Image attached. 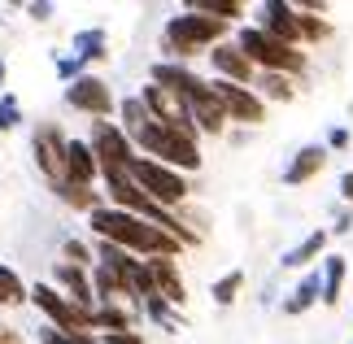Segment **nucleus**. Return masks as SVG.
<instances>
[{"label":"nucleus","mask_w":353,"mask_h":344,"mask_svg":"<svg viewBox=\"0 0 353 344\" xmlns=\"http://www.w3.org/2000/svg\"><path fill=\"white\" fill-rule=\"evenodd\" d=\"M74 57H79V61H101V57H110V39H105L101 26H92V31H79V35H74Z\"/></svg>","instance_id":"5701e85b"},{"label":"nucleus","mask_w":353,"mask_h":344,"mask_svg":"<svg viewBox=\"0 0 353 344\" xmlns=\"http://www.w3.org/2000/svg\"><path fill=\"white\" fill-rule=\"evenodd\" d=\"M345 270H349V261H345L341 253L323 257V305H336V301H341V287H345Z\"/></svg>","instance_id":"4be33fe9"},{"label":"nucleus","mask_w":353,"mask_h":344,"mask_svg":"<svg viewBox=\"0 0 353 344\" xmlns=\"http://www.w3.org/2000/svg\"><path fill=\"white\" fill-rule=\"evenodd\" d=\"M57 74L74 83V79H83V61H79V57H61V61H57Z\"/></svg>","instance_id":"f704fd0d"},{"label":"nucleus","mask_w":353,"mask_h":344,"mask_svg":"<svg viewBox=\"0 0 353 344\" xmlns=\"http://www.w3.org/2000/svg\"><path fill=\"white\" fill-rule=\"evenodd\" d=\"M22 122V105L18 96H0V131H13Z\"/></svg>","instance_id":"2f4dec72"},{"label":"nucleus","mask_w":353,"mask_h":344,"mask_svg":"<svg viewBox=\"0 0 353 344\" xmlns=\"http://www.w3.org/2000/svg\"><path fill=\"white\" fill-rule=\"evenodd\" d=\"M341 196H345V201H353V170L341 179Z\"/></svg>","instance_id":"58836bf2"},{"label":"nucleus","mask_w":353,"mask_h":344,"mask_svg":"<svg viewBox=\"0 0 353 344\" xmlns=\"http://www.w3.org/2000/svg\"><path fill=\"white\" fill-rule=\"evenodd\" d=\"M65 261H70V266H79V270H88L92 266V249L83 240H65Z\"/></svg>","instance_id":"72a5a7b5"},{"label":"nucleus","mask_w":353,"mask_h":344,"mask_svg":"<svg viewBox=\"0 0 353 344\" xmlns=\"http://www.w3.org/2000/svg\"><path fill=\"white\" fill-rule=\"evenodd\" d=\"M26 13H31V18H39V22H44L48 13H52V5H26Z\"/></svg>","instance_id":"4c0bfd02"},{"label":"nucleus","mask_w":353,"mask_h":344,"mask_svg":"<svg viewBox=\"0 0 353 344\" xmlns=\"http://www.w3.org/2000/svg\"><path fill=\"white\" fill-rule=\"evenodd\" d=\"M314 301H323V274H319V270H310L305 279L292 287V296L283 301V314H305L310 305H314Z\"/></svg>","instance_id":"412c9836"},{"label":"nucleus","mask_w":353,"mask_h":344,"mask_svg":"<svg viewBox=\"0 0 353 344\" xmlns=\"http://www.w3.org/2000/svg\"><path fill=\"white\" fill-rule=\"evenodd\" d=\"M39 340H44V344H101V340H92L88 332H57V327H44Z\"/></svg>","instance_id":"7c9ffc66"},{"label":"nucleus","mask_w":353,"mask_h":344,"mask_svg":"<svg viewBox=\"0 0 353 344\" xmlns=\"http://www.w3.org/2000/svg\"><path fill=\"white\" fill-rule=\"evenodd\" d=\"M65 105L79 109V114H92V118H110L114 92H110V83H105V79L83 74V79H74V83L65 88Z\"/></svg>","instance_id":"9b49d317"},{"label":"nucleus","mask_w":353,"mask_h":344,"mask_svg":"<svg viewBox=\"0 0 353 344\" xmlns=\"http://www.w3.org/2000/svg\"><path fill=\"white\" fill-rule=\"evenodd\" d=\"M92 153H97V161H101V170H114V166H131L135 157V144L127 140V131L122 127H114V122H97L92 127Z\"/></svg>","instance_id":"1a4fd4ad"},{"label":"nucleus","mask_w":353,"mask_h":344,"mask_svg":"<svg viewBox=\"0 0 353 344\" xmlns=\"http://www.w3.org/2000/svg\"><path fill=\"white\" fill-rule=\"evenodd\" d=\"M314 9L319 5H305V9H296V22H301V44H319V39H327L332 35V26L314 18Z\"/></svg>","instance_id":"bb28decb"},{"label":"nucleus","mask_w":353,"mask_h":344,"mask_svg":"<svg viewBox=\"0 0 353 344\" xmlns=\"http://www.w3.org/2000/svg\"><path fill=\"white\" fill-rule=\"evenodd\" d=\"M196 13H210V18H219V22H232V18H240V5H236V0H196V5H192Z\"/></svg>","instance_id":"c85d7f7f"},{"label":"nucleus","mask_w":353,"mask_h":344,"mask_svg":"<svg viewBox=\"0 0 353 344\" xmlns=\"http://www.w3.org/2000/svg\"><path fill=\"white\" fill-rule=\"evenodd\" d=\"M323 161H327V148H323V144H305L301 153L288 161V170H283V183H288V188L310 183V179L323 170Z\"/></svg>","instance_id":"a211bd4d"},{"label":"nucleus","mask_w":353,"mask_h":344,"mask_svg":"<svg viewBox=\"0 0 353 344\" xmlns=\"http://www.w3.org/2000/svg\"><path fill=\"white\" fill-rule=\"evenodd\" d=\"M22 301H31V287H26L9 266H0V305H22Z\"/></svg>","instance_id":"cd10ccee"},{"label":"nucleus","mask_w":353,"mask_h":344,"mask_svg":"<svg viewBox=\"0 0 353 344\" xmlns=\"http://www.w3.org/2000/svg\"><path fill=\"white\" fill-rule=\"evenodd\" d=\"M148 270H153L157 296H166L170 305H183L188 292H183V279H179V266H174V257H148Z\"/></svg>","instance_id":"f3484780"},{"label":"nucleus","mask_w":353,"mask_h":344,"mask_svg":"<svg viewBox=\"0 0 353 344\" xmlns=\"http://www.w3.org/2000/svg\"><path fill=\"white\" fill-rule=\"evenodd\" d=\"M0 88H5V61H0Z\"/></svg>","instance_id":"ea45409f"},{"label":"nucleus","mask_w":353,"mask_h":344,"mask_svg":"<svg viewBox=\"0 0 353 344\" xmlns=\"http://www.w3.org/2000/svg\"><path fill=\"white\" fill-rule=\"evenodd\" d=\"M131 179L140 183V192L148 201L161 205V210H170V205H179L188 196V179L179 170L161 166V161H153V157H135L131 161Z\"/></svg>","instance_id":"39448f33"},{"label":"nucleus","mask_w":353,"mask_h":344,"mask_svg":"<svg viewBox=\"0 0 353 344\" xmlns=\"http://www.w3.org/2000/svg\"><path fill=\"white\" fill-rule=\"evenodd\" d=\"M210 88H214V96L223 101V109H227V118H232V122H249V127H257V122L266 118V101H262L253 88L227 83V79H214Z\"/></svg>","instance_id":"9d476101"},{"label":"nucleus","mask_w":353,"mask_h":344,"mask_svg":"<svg viewBox=\"0 0 353 344\" xmlns=\"http://www.w3.org/2000/svg\"><path fill=\"white\" fill-rule=\"evenodd\" d=\"M148 122H153V114L144 109V101L140 96H127V101H122V131H127V140H135Z\"/></svg>","instance_id":"a878e982"},{"label":"nucleus","mask_w":353,"mask_h":344,"mask_svg":"<svg viewBox=\"0 0 353 344\" xmlns=\"http://www.w3.org/2000/svg\"><path fill=\"white\" fill-rule=\"evenodd\" d=\"M327 148H349V131H345V127H336V131L327 135Z\"/></svg>","instance_id":"e433bc0d"},{"label":"nucleus","mask_w":353,"mask_h":344,"mask_svg":"<svg viewBox=\"0 0 353 344\" xmlns=\"http://www.w3.org/2000/svg\"><path fill=\"white\" fill-rule=\"evenodd\" d=\"M188 109H192V122H196V131H205V135H219L227 122V109H223V101L214 96V88H205V92H196L192 101H188Z\"/></svg>","instance_id":"dca6fc26"},{"label":"nucleus","mask_w":353,"mask_h":344,"mask_svg":"<svg viewBox=\"0 0 353 344\" xmlns=\"http://www.w3.org/2000/svg\"><path fill=\"white\" fill-rule=\"evenodd\" d=\"M61 287H65V296H70L74 305H83V310H92V301H97V287H92L88 270L70 266V261H61V266H57V292H61Z\"/></svg>","instance_id":"6ab92c4d"},{"label":"nucleus","mask_w":353,"mask_h":344,"mask_svg":"<svg viewBox=\"0 0 353 344\" xmlns=\"http://www.w3.org/2000/svg\"><path fill=\"white\" fill-rule=\"evenodd\" d=\"M92 332H105V336L131 332V318H127V310H118V305H101V310H92Z\"/></svg>","instance_id":"b1692460"},{"label":"nucleus","mask_w":353,"mask_h":344,"mask_svg":"<svg viewBox=\"0 0 353 344\" xmlns=\"http://www.w3.org/2000/svg\"><path fill=\"white\" fill-rule=\"evenodd\" d=\"M35 166L44 170V179L52 188H65L70 183V174H65V148H70V140L52 127V122H44V127H35Z\"/></svg>","instance_id":"0eeeda50"},{"label":"nucleus","mask_w":353,"mask_h":344,"mask_svg":"<svg viewBox=\"0 0 353 344\" xmlns=\"http://www.w3.org/2000/svg\"><path fill=\"white\" fill-rule=\"evenodd\" d=\"M31 301L48 314V323L57 327V332H92V310L74 305V301L65 296V292H57L52 283H35L31 287Z\"/></svg>","instance_id":"423d86ee"},{"label":"nucleus","mask_w":353,"mask_h":344,"mask_svg":"<svg viewBox=\"0 0 353 344\" xmlns=\"http://www.w3.org/2000/svg\"><path fill=\"white\" fill-rule=\"evenodd\" d=\"M262 101H292L296 88H292V74H257V88H253Z\"/></svg>","instance_id":"393cba45"},{"label":"nucleus","mask_w":353,"mask_h":344,"mask_svg":"<svg viewBox=\"0 0 353 344\" xmlns=\"http://www.w3.org/2000/svg\"><path fill=\"white\" fill-rule=\"evenodd\" d=\"M153 83H161V88H170L174 96H183V101H192L196 92H205L210 83L201 74H192L188 65H179V61H157L153 65Z\"/></svg>","instance_id":"4468645a"},{"label":"nucleus","mask_w":353,"mask_h":344,"mask_svg":"<svg viewBox=\"0 0 353 344\" xmlns=\"http://www.w3.org/2000/svg\"><path fill=\"white\" fill-rule=\"evenodd\" d=\"M323 253H327V231H310L296 249L283 253V270H301V266H310V261H319Z\"/></svg>","instance_id":"aec40b11"},{"label":"nucleus","mask_w":353,"mask_h":344,"mask_svg":"<svg viewBox=\"0 0 353 344\" xmlns=\"http://www.w3.org/2000/svg\"><path fill=\"white\" fill-rule=\"evenodd\" d=\"M210 61H214V70H219V79H227V83H240V88H249L253 79H257V70H253V61L244 57V52L236 48V44H214V52H210Z\"/></svg>","instance_id":"ddd939ff"},{"label":"nucleus","mask_w":353,"mask_h":344,"mask_svg":"<svg viewBox=\"0 0 353 344\" xmlns=\"http://www.w3.org/2000/svg\"><path fill=\"white\" fill-rule=\"evenodd\" d=\"M65 174H70L74 188H92V183H97L101 161H97V153H92L88 140H70V148H65Z\"/></svg>","instance_id":"2eb2a0df"},{"label":"nucleus","mask_w":353,"mask_h":344,"mask_svg":"<svg viewBox=\"0 0 353 344\" xmlns=\"http://www.w3.org/2000/svg\"><path fill=\"white\" fill-rule=\"evenodd\" d=\"M140 101H144L148 114H153V122H161V127H174V131H192V135H196L192 109H188V101H183V96H174L170 88L148 83V88L140 92Z\"/></svg>","instance_id":"6e6552de"},{"label":"nucleus","mask_w":353,"mask_h":344,"mask_svg":"<svg viewBox=\"0 0 353 344\" xmlns=\"http://www.w3.org/2000/svg\"><path fill=\"white\" fill-rule=\"evenodd\" d=\"M144 310H148V318H153V323L174 327V318H170V301H166V296H148V301H144Z\"/></svg>","instance_id":"473e14b6"},{"label":"nucleus","mask_w":353,"mask_h":344,"mask_svg":"<svg viewBox=\"0 0 353 344\" xmlns=\"http://www.w3.org/2000/svg\"><path fill=\"white\" fill-rule=\"evenodd\" d=\"M236 48L253 61V70H262V74H301L305 70V52L283 44L275 35H266L262 26H244L236 35Z\"/></svg>","instance_id":"7ed1b4c3"},{"label":"nucleus","mask_w":353,"mask_h":344,"mask_svg":"<svg viewBox=\"0 0 353 344\" xmlns=\"http://www.w3.org/2000/svg\"><path fill=\"white\" fill-rule=\"evenodd\" d=\"M88 223H92V231H97L105 244H118V249H127V253L144 257V261L148 257H179L183 253V244L174 236H166L161 227L144 223V218H135L127 210H118V205H101V210H92Z\"/></svg>","instance_id":"f257e3e1"},{"label":"nucleus","mask_w":353,"mask_h":344,"mask_svg":"<svg viewBox=\"0 0 353 344\" xmlns=\"http://www.w3.org/2000/svg\"><path fill=\"white\" fill-rule=\"evenodd\" d=\"M101 344H144V340L135 336V332H118V336H105Z\"/></svg>","instance_id":"c9c22d12"},{"label":"nucleus","mask_w":353,"mask_h":344,"mask_svg":"<svg viewBox=\"0 0 353 344\" xmlns=\"http://www.w3.org/2000/svg\"><path fill=\"white\" fill-rule=\"evenodd\" d=\"M144 157L161 161L170 170H196L201 166V148H196V135L192 131H174V127H161V122H148V127L131 140Z\"/></svg>","instance_id":"f03ea898"},{"label":"nucleus","mask_w":353,"mask_h":344,"mask_svg":"<svg viewBox=\"0 0 353 344\" xmlns=\"http://www.w3.org/2000/svg\"><path fill=\"white\" fill-rule=\"evenodd\" d=\"M223 35H227V22L210 18V13L188 9V13H179V18L166 22V52L183 61V57H196L201 48L223 44Z\"/></svg>","instance_id":"20e7f679"},{"label":"nucleus","mask_w":353,"mask_h":344,"mask_svg":"<svg viewBox=\"0 0 353 344\" xmlns=\"http://www.w3.org/2000/svg\"><path fill=\"white\" fill-rule=\"evenodd\" d=\"M257 26H262L266 35L283 39V44L301 48V22H296V5H283V0H266V5L257 9Z\"/></svg>","instance_id":"f8f14e48"},{"label":"nucleus","mask_w":353,"mask_h":344,"mask_svg":"<svg viewBox=\"0 0 353 344\" xmlns=\"http://www.w3.org/2000/svg\"><path fill=\"white\" fill-rule=\"evenodd\" d=\"M240 287H244V270H232V274H223V279L214 283V301H219V305H232V301L240 296Z\"/></svg>","instance_id":"c756f323"}]
</instances>
